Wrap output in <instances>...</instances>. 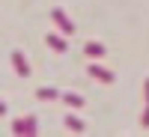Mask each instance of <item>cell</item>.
<instances>
[{
    "label": "cell",
    "mask_w": 149,
    "mask_h": 137,
    "mask_svg": "<svg viewBox=\"0 0 149 137\" xmlns=\"http://www.w3.org/2000/svg\"><path fill=\"white\" fill-rule=\"evenodd\" d=\"M36 128H39V125H36V119L33 116H21V119H15V122H12V134H36Z\"/></svg>",
    "instance_id": "cell-1"
},
{
    "label": "cell",
    "mask_w": 149,
    "mask_h": 137,
    "mask_svg": "<svg viewBox=\"0 0 149 137\" xmlns=\"http://www.w3.org/2000/svg\"><path fill=\"white\" fill-rule=\"evenodd\" d=\"M51 18H54V24H57V27L63 30L66 36H72V33H74V24L69 21V15H66V12L60 9V6H57V9H51Z\"/></svg>",
    "instance_id": "cell-2"
},
{
    "label": "cell",
    "mask_w": 149,
    "mask_h": 137,
    "mask_svg": "<svg viewBox=\"0 0 149 137\" xmlns=\"http://www.w3.org/2000/svg\"><path fill=\"white\" fill-rule=\"evenodd\" d=\"M86 72H90V78L102 81V83H113V72H107L104 66H98V63H90V66H86Z\"/></svg>",
    "instance_id": "cell-3"
},
{
    "label": "cell",
    "mask_w": 149,
    "mask_h": 137,
    "mask_svg": "<svg viewBox=\"0 0 149 137\" xmlns=\"http://www.w3.org/2000/svg\"><path fill=\"white\" fill-rule=\"evenodd\" d=\"M12 66H15V72L21 74V78H27V74H30V66H27V60H24V54L21 51H12Z\"/></svg>",
    "instance_id": "cell-4"
},
{
    "label": "cell",
    "mask_w": 149,
    "mask_h": 137,
    "mask_svg": "<svg viewBox=\"0 0 149 137\" xmlns=\"http://www.w3.org/2000/svg\"><path fill=\"white\" fill-rule=\"evenodd\" d=\"M84 54L90 57V60H102V57L107 54V48L98 45V42H86V45H84Z\"/></svg>",
    "instance_id": "cell-5"
},
{
    "label": "cell",
    "mask_w": 149,
    "mask_h": 137,
    "mask_svg": "<svg viewBox=\"0 0 149 137\" xmlns=\"http://www.w3.org/2000/svg\"><path fill=\"white\" fill-rule=\"evenodd\" d=\"M45 42H48V48H54L57 54H63V51H66V39H63V36H57V33L45 36Z\"/></svg>",
    "instance_id": "cell-6"
},
{
    "label": "cell",
    "mask_w": 149,
    "mask_h": 137,
    "mask_svg": "<svg viewBox=\"0 0 149 137\" xmlns=\"http://www.w3.org/2000/svg\"><path fill=\"white\" fill-rule=\"evenodd\" d=\"M36 98H42V102H54V98H63V95H60L54 86H39V90H36Z\"/></svg>",
    "instance_id": "cell-7"
},
{
    "label": "cell",
    "mask_w": 149,
    "mask_h": 137,
    "mask_svg": "<svg viewBox=\"0 0 149 137\" xmlns=\"http://www.w3.org/2000/svg\"><path fill=\"white\" fill-rule=\"evenodd\" d=\"M63 119H66V128H69V131H84V128H86V125H84V119H81V116H74V113H66Z\"/></svg>",
    "instance_id": "cell-8"
},
{
    "label": "cell",
    "mask_w": 149,
    "mask_h": 137,
    "mask_svg": "<svg viewBox=\"0 0 149 137\" xmlns=\"http://www.w3.org/2000/svg\"><path fill=\"white\" fill-rule=\"evenodd\" d=\"M63 102H66L69 107H84V95H78V92H63Z\"/></svg>",
    "instance_id": "cell-9"
},
{
    "label": "cell",
    "mask_w": 149,
    "mask_h": 137,
    "mask_svg": "<svg viewBox=\"0 0 149 137\" xmlns=\"http://www.w3.org/2000/svg\"><path fill=\"white\" fill-rule=\"evenodd\" d=\"M140 125H143V128H149V104H146V110H143V116H140Z\"/></svg>",
    "instance_id": "cell-10"
},
{
    "label": "cell",
    "mask_w": 149,
    "mask_h": 137,
    "mask_svg": "<svg viewBox=\"0 0 149 137\" xmlns=\"http://www.w3.org/2000/svg\"><path fill=\"white\" fill-rule=\"evenodd\" d=\"M143 98H146V104H149V78L143 81Z\"/></svg>",
    "instance_id": "cell-11"
}]
</instances>
